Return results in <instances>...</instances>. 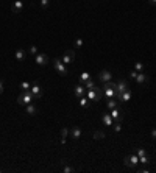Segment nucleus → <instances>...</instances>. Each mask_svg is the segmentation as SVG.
I'll return each instance as SVG.
<instances>
[{
	"mask_svg": "<svg viewBox=\"0 0 156 173\" xmlns=\"http://www.w3.org/2000/svg\"><path fill=\"white\" fill-rule=\"evenodd\" d=\"M33 100H35V97H33L31 91H22V94L17 97V105H21V106H27V105L33 103Z\"/></svg>",
	"mask_w": 156,
	"mask_h": 173,
	"instance_id": "f257e3e1",
	"label": "nucleus"
},
{
	"mask_svg": "<svg viewBox=\"0 0 156 173\" xmlns=\"http://www.w3.org/2000/svg\"><path fill=\"white\" fill-rule=\"evenodd\" d=\"M87 100H92V101H100L103 98V89L102 87H94V89H89L87 94H86Z\"/></svg>",
	"mask_w": 156,
	"mask_h": 173,
	"instance_id": "f03ea898",
	"label": "nucleus"
},
{
	"mask_svg": "<svg viewBox=\"0 0 156 173\" xmlns=\"http://www.w3.org/2000/svg\"><path fill=\"white\" fill-rule=\"evenodd\" d=\"M123 164H125L128 168H134V167L139 164V156H137L136 153H131V154H128V156L123 157Z\"/></svg>",
	"mask_w": 156,
	"mask_h": 173,
	"instance_id": "7ed1b4c3",
	"label": "nucleus"
},
{
	"mask_svg": "<svg viewBox=\"0 0 156 173\" xmlns=\"http://www.w3.org/2000/svg\"><path fill=\"white\" fill-rule=\"evenodd\" d=\"M53 66H55V69H56V72L61 75V77H66L69 72H67V67H66V64L61 61V59H53Z\"/></svg>",
	"mask_w": 156,
	"mask_h": 173,
	"instance_id": "20e7f679",
	"label": "nucleus"
},
{
	"mask_svg": "<svg viewBox=\"0 0 156 173\" xmlns=\"http://www.w3.org/2000/svg\"><path fill=\"white\" fill-rule=\"evenodd\" d=\"M109 114H111V117H112L114 122H122L123 120V111H122L120 106H116L114 109H111Z\"/></svg>",
	"mask_w": 156,
	"mask_h": 173,
	"instance_id": "39448f33",
	"label": "nucleus"
},
{
	"mask_svg": "<svg viewBox=\"0 0 156 173\" xmlns=\"http://www.w3.org/2000/svg\"><path fill=\"white\" fill-rule=\"evenodd\" d=\"M31 94H33V97H35V100H39L41 97H42V87L39 86V83L38 81H35V83H31Z\"/></svg>",
	"mask_w": 156,
	"mask_h": 173,
	"instance_id": "423d86ee",
	"label": "nucleus"
},
{
	"mask_svg": "<svg viewBox=\"0 0 156 173\" xmlns=\"http://www.w3.org/2000/svg\"><path fill=\"white\" fill-rule=\"evenodd\" d=\"M130 86H128V83H126V80H119L117 83H116V97L119 95V94H122V92H125L126 89H128Z\"/></svg>",
	"mask_w": 156,
	"mask_h": 173,
	"instance_id": "0eeeda50",
	"label": "nucleus"
},
{
	"mask_svg": "<svg viewBox=\"0 0 156 173\" xmlns=\"http://www.w3.org/2000/svg\"><path fill=\"white\" fill-rule=\"evenodd\" d=\"M73 59H75V50H66V53L63 55V58H61V61L67 66V64H70V63H73Z\"/></svg>",
	"mask_w": 156,
	"mask_h": 173,
	"instance_id": "6e6552de",
	"label": "nucleus"
},
{
	"mask_svg": "<svg viewBox=\"0 0 156 173\" xmlns=\"http://www.w3.org/2000/svg\"><path fill=\"white\" fill-rule=\"evenodd\" d=\"M35 61H36L38 66H47L49 64V56L45 53H38V55H35Z\"/></svg>",
	"mask_w": 156,
	"mask_h": 173,
	"instance_id": "1a4fd4ad",
	"label": "nucleus"
},
{
	"mask_svg": "<svg viewBox=\"0 0 156 173\" xmlns=\"http://www.w3.org/2000/svg\"><path fill=\"white\" fill-rule=\"evenodd\" d=\"M24 8H25V5H24L22 0H14L13 5H11V11H13V13H16V14L22 13V11H24Z\"/></svg>",
	"mask_w": 156,
	"mask_h": 173,
	"instance_id": "9d476101",
	"label": "nucleus"
},
{
	"mask_svg": "<svg viewBox=\"0 0 156 173\" xmlns=\"http://www.w3.org/2000/svg\"><path fill=\"white\" fill-rule=\"evenodd\" d=\"M111 80H112V73H111L109 70H102V72H98V81L106 83V81H111Z\"/></svg>",
	"mask_w": 156,
	"mask_h": 173,
	"instance_id": "9b49d317",
	"label": "nucleus"
},
{
	"mask_svg": "<svg viewBox=\"0 0 156 173\" xmlns=\"http://www.w3.org/2000/svg\"><path fill=\"white\" fill-rule=\"evenodd\" d=\"M73 94H75L77 98H81V97H84V94H86V87H84L83 84H77V86L73 87Z\"/></svg>",
	"mask_w": 156,
	"mask_h": 173,
	"instance_id": "f8f14e48",
	"label": "nucleus"
},
{
	"mask_svg": "<svg viewBox=\"0 0 156 173\" xmlns=\"http://www.w3.org/2000/svg\"><path fill=\"white\" fill-rule=\"evenodd\" d=\"M131 95H133V94H131V91H130V89H126L125 92L119 94L116 98H117L119 101H130V100H131Z\"/></svg>",
	"mask_w": 156,
	"mask_h": 173,
	"instance_id": "ddd939ff",
	"label": "nucleus"
},
{
	"mask_svg": "<svg viewBox=\"0 0 156 173\" xmlns=\"http://www.w3.org/2000/svg\"><path fill=\"white\" fill-rule=\"evenodd\" d=\"M14 58L17 59V61H25V58H27V52L24 50V49H17L16 50V53H14Z\"/></svg>",
	"mask_w": 156,
	"mask_h": 173,
	"instance_id": "4468645a",
	"label": "nucleus"
},
{
	"mask_svg": "<svg viewBox=\"0 0 156 173\" xmlns=\"http://www.w3.org/2000/svg\"><path fill=\"white\" fill-rule=\"evenodd\" d=\"M134 81H136L137 84H145V83H148V75H145L144 72H139Z\"/></svg>",
	"mask_w": 156,
	"mask_h": 173,
	"instance_id": "2eb2a0df",
	"label": "nucleus"
},
{
	"mask_svg": "<svg viewBox=\"0 0 156 173\" xmlns=\"http://www.w3.org/2000/svg\"><path fill=\"white\" fill-rule=\"evenodd\" d=\"M38 106L35 105V103H30V105H27V108H25V112L28 114V115H36L38 114Z\"/></svg>",
	"mask_w": 156,
	"mask_h": 173,
	"instance_id": "dca6fc26",
	"label": "nucleus"
},
{
	"mask_svg": "<svg viewBox=\"0 0 156 173\" xmlns=\"http://www.w3.org/2000/svg\"><path fill=\"white\" fill-rule=\"evenodd\" d=\"M102 122H103L105 126H112V123H114L111 114H103V115H102Z\"/></svg>",
	"mask_w": 156,
	"mask_h": 173,
	"instance_id": "f3484780",
	"label": "nucleus"
},
{
	"mask_svg": "<svg viewBox=\"0 0 156 173\" xmlns=\"http://www.w3.org/2000/svg\"><path fill=\"white\" fill-rule=\"evenodd\" d=\"M102 89H103V97H106V98H114L116 97L114 89H111V87H102Z\"/></svg>",
	"mask_w": 156,
	"mask_h": 173,
	"instance_id": "a211bd4d",
	"label": "nucleus"
},
{
	"mask_svg": "<svg viewBox=\"0 0 156 173\" xmlns=\"http://www.w3.org/2000/svg\"><path fill=\"white\" fill-rule=\"evenodd\" d=\"M70 137H72V139H80V137H81V129H80L78 126H73V128L70 129Z\"/></svg>",
	"mask_w": 156,
	"mask_h": 173,
	"instance_id": "6ab92c4d",
	"label": "nucleus"
},
{
	"mask_svg": "<svg viewBox=\"0 0 156 173\" xmlns=\"http://www.w3.org/2000/svg\"><path fill=\"white\" fill-rule=\"evenodd\" d=\"M150 162H151V157H150L148 154H144V156L139 157V164H140V165H148Z\"/></svg>",
	"mask_w": 156,
	"mask_h": 173,
	"instance_id": "aec40b11",
	"label": "nucleus"
},
{
	"mask_svg": "<svg viewBox=\"0 0 156 173\" xmlns=\"http://www.w3.org/2000/svg\"><path fill=\"white\" fill-rule=\"evenodd\" d=\"M116 106H119V100H116V97H114V98H108V109L111 111V109H114Z\"/></svg>",
	"mask_w": 156,
	"mask_h": 173,
	"instance_id": "412c9836",
	"label": "nucleus"
},
{
	"mask_svg": "<svg viewBox=\"0 0 156 173\" xmlns=\"http://www.w3.org/2000/svg\"><path fill=\"white\" fill-rule=\"evenodd\" d=\"M63 165H64V167H63V171H64V173H73V171H77V168L72 167V165H67L66 161H63Z\"/></svg>",
	"mask_w": 156,
	"mask_h": 173,
	"instance_id": "4be33fe9",
	"label": "nucleus"
},
{
	"mask_svg": "<svg viewBox=\"0 0 156 173\" xmlns=\"http://www.w3.org/2000/svg\"><path fill=\"white\" fill-rule=\"evenodd\" d=\"M87 80H91V75H89L87 72H83V73L80 75V81H81V84H84Z\"/></svg>",
	"mask_w": 156,
	"mask_h": 173,
	"instance_id": "5701e85b",
	"label": "nucleus"
},
{
	"mask_svg": "<svg viewBox=\"0 0 156 173\" xmlns=\"http://www.w3.org/2000/svg\"><path fill=\"white\" fill-rule=\"evenodd\" d=\"M84 87H86V91H89V89H94V87H97V84H95V81H92V80H87V81L84 83Z\"/></svg>",
	"mask_w": 156,
	"mask_h": 173,
	"instance_id": "b1692460",
	"label": "nucleus"
},
{
	"mask_svg": "<svg viewBox=\"0 0 156 173\" xmlns=\"http://www.w3.org/2000/svg\"><path fill=\"white\" fill-rule=\"evenodd\" d=\"M112 129H114V133H120L122 131V123L120 122H114L112 123Z\"/></svg>",
	"mask_w": 156,
	"mask_h": 173,
	"instance_id": "393cba45",
	"label": "nucleus"
},
{
	"mask_svg": "<svg viewBox=\"0 0 156 173\" xmlns=\"http://www.w3.org/2000/svg\"><path fill=\"white\" fill-rule=\"evenodd\" d=\"M21 89H22V91H30V89H31V84H30L28 81H22V83H21Z\"/></svg>",
	"mask_w": 156,
	"mask_h": 173,
	"instance_id": "a878e982",
	"label": "nucleus"
},
{
	"mask_svg": "<svg viewBox=\"0 0 156 173\" xmlns=\"http://www.w3.org/2000/svg\"><path fill=\"white\" fill-rule=\"evenodd\" d=\"M78 100H80L78 103H80V106H81V108H86V106H87V103H89L87 97H81V98H78Z\"/></svg>",
	"mask_w": 156,
	"mask_h": 173,
	"instance_id": "bb28decb",
	"label": "nucleus"
},
{
	"mask_svg": "<svg viewBox=\"0 0 156 173\" xmlns=\"http://www.w3.org/2000/svg\"><path fill=\"white\" fill-rule=\"evenodd\" d=\"M67 134H69V129H67V128H63V129H61V136H63L61 143H66V137H67Z\"/></svg>",
	"mask_w": 156,
	"mask_h": 173,
	"instance_id": "cd10ccee",
	"label": "nucleus"
},
{
	"mask_svg": "<svg viewBox=\"0 0 156 173\" xmlns=\"http://www.w3.org/2000/svg\"><path fill=\"white\" fill-rule=\"evenodd\" d=\"M105 137H106V134L103 131H95L94 133V139H105Z\"/></svg>",
	"mask_w": 156,
	"mask_h": 173,
	"instance_id": "c85d7f7f",
	"label": "nucleus"
},
{
	"mask_svg": "<svg viewBox=\"0 0 156 173\" xmlns=\"http://www.w3.org/2000/svg\"><path fill=\"white\" fill-rule=\"evenodd\" d=\"M83 44H84V42H83V39H81V38H78V39H75L73 47H75V49H81V47H83Z\"/></svg>",
	"mask_w": 156,
	"mask_h": 173,
	"instance_id": "c756f323",
	"label": "nucleus"
},
{
	"mask_svg": "<svg viewBox=\"0 0 156 173\" xmlns=\"http://www.w3.org/2000/svg\"><path fill=\"white\" fill-rule=\"evenodd\" d=\"M103 87H111V89H116V81H106V83H103Z\"/></svg>",
	"mask_w": 156,
	"mask_h": 173,
	"instance_id": "7c9ffc66",
	"label": "nucleus"
},
{
	"mask_svg": "<svg viewBox=\"0 0 156 173\" xmlns=\"http://www.w3.org/2000/svg\"><path fill=\"white\" fill-rule=\"evenodd\" d=\"M134 70H136V72H142V70H144V64H142V63H136V64H134Z\"/></svg>",
	"mask_w": 156,
	"mask_h": 173,
	"instance_id": "2f4dec72",
	"label": "nucleus"
},
{
	"mask_svg": "<svg viewBox=\"0 0 156 173\" xmlns=\"http://www.w3.org/2000/svg\"><path fill=\"white\" fill-rule=\"evenodd\" d=\"M134 153H136V154H137V156L140 157V156L147 154V150H144V148H136V151H134Z\"/></svg>",
	"mask_w": 156,
	"mask_h": 173,
	"instance_id": "473e14b6",
	"label": "nucleus"
},
{
	"mask_svg": "<svg viewBox=\"0 0 156 173\" xmlns=\"http://www.w3.org/2000/svg\"><path fill=\"white\" fill-rule=\"evenodd\" d=\"M49 5H50V0H41V8L47 10V8H49Z\"/></svg>",
	"mask_w": 156,
	"mask_h": 173,
	"instance_id": "72a5a7b5",
	"label": "nucleus"
},
{
	"mask_svg": "<svg viewBox=\"0 0 156 173\" xmlns=\"http://www.w3.org/2000/svg\"><path fill=\"white\" fill-rule=\"evenodd\" d=\"M28 53H31V55H38L39 52H38V47L36 45H31L30 49H28Z\"/></svg>",
	"mask_w": 156,
	"mask_h": 173,
	"instance_id": "f704fd0d",
	"label": "nucleus"
},
{
	"mask_svg": "<svg viewBox=\"0 0 156 173\" xmlns=\"http://www.w3.org/2000/svg\"><path fill=\"white\" fill-rule=\"evenodd\" d=\"M137 73H139V72H136V70H133V72H130V75H128V78H131V80H136V77H137Z\"/></svg>",
	"mask_w": 156,
	"mask_h": 173,
	"instance_id": "c9c22d12",
	"label": "nucleus"
},
{
	"mask_svg": "<svg viewBox=\"0 0 156 173\" xmlns=\"http://www.w3.org/2000/svg\"><path fill=\"white\" fill-rule=\"evenodd\" d=\"M150 134H151V137H153V139H156V128H153Z\"/></svg>",
	"mask_w": 156,
	"mask_h": 173,
	"instance_id": "e433bc0d",
	"label": "nucleus"
},
{
	"mask_svg": "<svg viewBox=\"0 0 156 173\" xmlns=\"http://www.w3.org/2000/svg\"><path fill=\"white\" fill-rule=\"evenodd\" d=\"M2 94H3V81L0 80V95H2Z\"/></svg>",
	"mask_w": 156,
	"mask_h": 173,
	"instance_id": "4c0bfd02",
	"label": "nucleus"
},
{
	"mask_svg": "<svg viewBox=\"0 0 156 173\" xmlns=\"http://www.w3.org/2000/svg\"><path fill=\"white\" fill-rule=\"evenodd\" d=\"M148 3L150 5H156V0H148Z\"/></svg>",
	"mask_w": 156,
	"mask_h": 173,
	"instance_id": "58836bf2",
	"label": "nucleus"
}]
</instances>
